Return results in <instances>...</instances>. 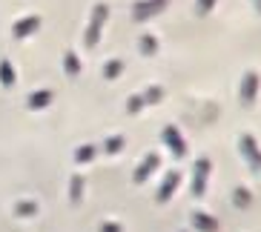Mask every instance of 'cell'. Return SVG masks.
I'll list each match as a JSON object with an SVG mask.
<instances>
[{
	"label": "cell",
	"instance_id": "6da1fadb",
	"mask_svg": "<svg viewBox=\"0 0 261 232\" xmlns=\"http://www.w3.org/2000/svg\"><path fill=\"white\" fill-rule=\"evenodd\" d=\"M167 6H169V0H138L132 6V20L135 23H146V20L158 17L161 12H167Z\"/></svg>",
	"mask_w": 261,
	"mask_h": 232
},
{
	"label": "cell",
	"instance_id": "7a4b0ae2",
	"mask_svg": "<svg viewBox=\"0 0 261 232\" xmlns=\"http://www.w3.org/2000/svg\"><path fill=\"white\" fill-rule=\"evenodd\" d=\"M258 89H261V77L258 72H244L241 77V89H238V98H241V106H255L258 101Z\"/></svg>",
	"mask_w": 261,
	"mask_h": 232
},
{
	"label": "cell",
	"instance_id": "3957f363",
	"mask_svg": "<svg viewBox=\"0 0 261 232\" xmlns=\"http://www.w3.org/2000/svg\"><path fill=\"white\" fill-rule=\"evenodd\" d=\"M210 169H213V163H210V158H198V161L192 163V195L195 198H204V192H207V178H210Z\"/></svg>",
	"mask_w": 261,
	"mask_h": 232
},
{
	"label": "cell",
	"instance_id": "277c9868",
	"mask_svg": "<svg viewBox=\"0 0 261 232\" xmlns=\"http://www.w3.org/2000/svg\"><path fill=\"white\" fill-rule=\"evenodd\" d=\"M238 149H241V155L247 158V163H250V169L261 172V147H258V140L253 138V135H241L238 138Z\"/></svg>",
	"mask_w": 261,
	"mask_h": 232
},
{
	"label": "cell",
	"instance_id": "5b68a950",
	"mask_svg": "<svg viewBox=\"0 0 261 232\" xmlns=\"http://www.w3.org/2000/svg\"><path fill=\"white\" fill-rule=\"evenodd\" d=\"M161 140L169 147V152L175 155V158H184L187 155V140H184V135L178 132V126H172V124H167L161 129Z\"/></svg>",
	"mask_w": 261,
	"mask_h": 232
},
{
	"label": "cell",
	"instance_id": "8992f818",
	"mask_svg": "<svg viewBox=\"0 0 261 232\" xmlns=\"http://www.w3.org/2000/svg\"><path fill=\"white\" fill-rule=\"evenodd\" d=\"M178 184H181V172H178V169H169L167 175H164L161 186H158V192H155V201H158V204H167L169 198L175 195Z\"/></svg>",
	"mask_w": 261,
	"mask_h": 232
},
{
	"label": "cell",
	"instance_id": "52a82bcc",
	"mask_svg": "<svg viewBox=\"0 0 261 232\" xmlns=\"http://www.w3.org/2000/svg\"><path fill=\"white\" fill-rule=\"evenodd\" d=\"M155 169H161V155H158V152H149L144 161L138 163V169L132 172V181H135V184H144V181L149 178Z\"/></svg>",
	"mask_w": 261,
	"mask_h": 232
},
{
	"label": "cell",
	"instance_id": "ba28073f",
	"mask_svg": "<svg viewBox=\"0 0 261 232\" xmlns=\"http://www.w3.org/2000/svg\"><path fill=\"white\" fill-rule=\"evenodd\" d=\"M40 15H26V17H20L15 26H12V35H15L17 40H23V38H29V35H35V32L40 29Z\"/></svg>",
	"mask_w": 261,
	"mask_h": 232
},
{
	"label": "cell",
	"instance_id": "9c48e42d",
	"mask_svg": "<svg viewBox=\"0 0 261 232\" xmlns=\"http://www.w3.org/2000/svg\"><path fill=\"white\" fill-rule=\"evenodd\" d=\"M192 226L198 232H218V221H215L210 212H201V209L192 212Z\"/></svg>",
	"mask_w": 261,
	"mask_h": 232
},
{
	"label": "cell",
	"instance_id": "30bf717a",
	"mask_svg": "<svg viewBox=\"0 0 261 232\" xmlns=\"http://www.w3.org/2000/svg\"><path fill=\"white\" fill-rule=\"evenodd\" d=\"M158 49H161V40L155 38V35H149V32L138 35V52L144 54V57H152V54H158Z\"/></svg>",
	"mask_w": 261,
	"mask_h": 232
},
{
	"label": "cell",
	"instance_id": "8fae6325",
	"mask_svg": "<svg viewBox=\"0 0 261 232\" xmlns=\"http://www.w3.org/2000/svg\"><path fill=\"white\" fill-rule=\"evenodd\" d=\"M49 103H52V89H38V92L29 95L26 106H29L32 112H40V109H46Z\"/></svg>",
	"mask_w": 261,
	"mask_h": 232
},
{
	"label": "cell",
	"instance_id": "7c38bea8",
	"mask_svg": "<svg viewBox=\"0 0 261 232\" xmlns=\"http://www.w3.org/2000/svg\"><path fill=\"white\" fill-rule=\"evenodd\" d=\"M63 72L69 77H81V72H84V63H81V57H77L75 52H63Z\"/></svg>",
	"mask_w": 261,
	"mask_h": 232
},
{
	"label": "cell",
	"instance_id": "4fadbf2b",
	"mask_svg": "<svg viewBox=\"0 0 261 232\" xmlns=\"http://www.w3.org/2000/svg\"><path fill=\"white\" fill-rule=\"evenodd\" d=\"M15 80H17V72H15V66H12V61H9V57H0V83L6 86V89H12Z\"/></svg>",
	"mask_w": 261,
	"mask_h": 232
},
{
	"label": "cell",
	"instance_id": "5bb4252c",
	"mask_svg": "<svg viewBox=\"0 0 261 232\" xmlns=\"http://www.w3.org/2000/svg\"><path fill=\"white\" fill-rule=\"evenodd\" d=\"M84 175H77V172H75V175H69V201L72 204H81V201H84Z\"/></svg>",
	"mask_w": 261,
	"mask_h": 232
},
{
	"label": "cell",
	"instance_id": "9a60e30c",
	"mask_svg": "<svg viewBox=\"0 0 261 232\" xmlns=\"http://www.w3.org/2000/svg\"><path fill=\"white\" fill-rule=\"evenodd\" d=\"M95 155H98V147H95V143H81V147L75 149V155H72V161L89 163V161H95Z\"/></svg>",
	"mask_w": 261,
	"mask_h": 232
},
{
	"label": "cell",
	"instance_id": "2e32d148",
	"mask_svg": "<svg viewBox=\"0 0 261 232\" xmlns=\"http://www.w3.org/2000/svg\"><path fill=\"white\" fill-rule=\"evenodd\" d=\"M107 17H109V6H107V3H95V6H92V17H89V26H98V29H103Z\"/></svg>",
	"mask_w": 261,
	"mask_h": 232
},
{
	"label": "cell",
	"instance_id": "e0dca14e",
	"mask_svg": "<svg viewBox=\"0 0 261 232\" xmlns=\"http://www.w3.org/2000/svg\"><path fill=\"white\" fill-rule=\"evenodd\" d=\"M121 72H123V61H121V57H109V61L103 63V77H107V80H118Z\"/></svg>",
	"mask_w": 261,
	"mask_h": 232
},
{
	"label": "cell",
	"instance_id": "ac0fdd59",
	"mask_svg": "<svg viewBox=\"0 0 261 232\" xmlns=\"http://www.w3.org/2000/svg\"><path fill=\"white\" fill-rule=\"evenodd\" d=\"M232 204H236L238 209H247L250 204H253V192H250L247 186H236V192H232Z\"/></svg>",
	"mask_w": 261,
	"mask_h": 232
},
{
	"label": "cell",
	"instance_id": "d6986e66",
	"mask_svg": "<svg viewBox=\"0 0 261 232\" xmlns=\"http://www.w3.org/2000/svg\"><path fill=\"white\" fill-rule=\"evenodd\" d=\"M38 201H17L15 204V215L17 218H32V215H38Z\"/></svg>",
	"mask_w": 261,
	"mask_h": 232
},
{
	"label": "cell",
	"instance_id": "ffe728a7",
	"mask_svg": "<svg viewBox=\"0 0 261 232\" xmlns=\"http://www.w3.org/2000/svg\"><path fill=\"white\" fill-rule=\"evenodd\" d=\"M164 95H167V92H164V86H149V89L141 95V98H144V103L149 106V103H161V101H164Z\"/></svg>",
	"mask_w": 261,
	"mask_h": 232
},
{
	"label": "cell",
	"instance_id": "44dd1931",
	"mask_svg": "<svg viewBox=\"0 0 261 232\" xmlns=\"http://www.w3.org/2000/svg\"><path fill=\"white\" fill-rule=\"evenodd\" d=\"M123 149V135H112V138L103 140V152L107 155H118Z\"/></svg>",
	"mask_w": 261,
	"mask_h": 232
},
{
	"label": "cell",
	"instance_id": "7402d4cb",
	"mask_svg": "<svg viewBox=\"0 0 261 232\" xmlns=\"http://www.w3.org/2000/svg\"><path fill=\"white\" fill-rule=\"evenodd\" d=\"M98 40H100V29H98V26H86L84 43H86L89 49H92V46H98Z\"/></svg>",
	"mask_w": 261,
	"mask_h": 232
},
{
	"label": "cell",
	"instance_id": "603a6c76",
	"mask_svg": "<svg viewBox=\"0 0 261 232\" xmlns=\"http://www.w3.org/2000/svg\"><path fill=\"white\" fill-rule=\"evenodd\" d=\"M215 3H218V0H195V15L198 17L210 15V12L215 9Z\"/></svg>",
	"mask_w": 261,
	"mask_h": 232
},
{
	"label": "cell",
	"instance_id": "cb8c5ba5",
	"mask_svg": "<svg viewBox=\"0 0 261 232\" xmlns=\"http://www.w3.org/2000/svg\"><path fill=\"white\" fill-rule=\"evenodd\" d=\"M144 106H146V103H144V98H141V95H129V101H126V112H129V115L141 112Z\"/></svg>",
	"mask_w": 261,
	"mask_h": 232
},
{
	"label": "cell",
	"instance_id": "d4e9b609",
	"mask_svg": "<svg viewBox=\"0 0 261 232\" xmlns=\"http://www.w3.org/2000/svg\"><path fill=\"white\" fill-rule=\"evenodd\" d=\"M98 232H123V229H121V224H115V221H103Z\"/></svg>",
	"mask_w": 261,
	"mask_h": 232
},
{
	"label": "cell",
	"instance_id": "484cf974",
	"mask_svg": "<svg viewBox=\"0 0 261 232\" xmlns=\"http://www.w3.org/2000/svg\"><path fill=\"white\" fill-rule=\"evenodd\" d=\"M253 6L258 9V15H261V0H253Z\"/></svg>",
	"mask_w": 261,
	"mask_h": 232
}]
</instances>
